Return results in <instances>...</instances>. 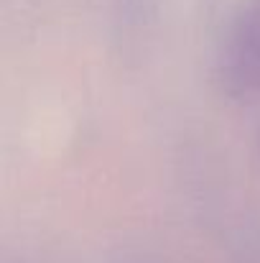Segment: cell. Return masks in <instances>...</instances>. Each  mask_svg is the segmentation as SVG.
I'll return each mask as SVG.
<instances>
[{"label": "cell", "instance_id": "1", "mask_svg": "<svg viewBox=\"0 0 260 263\" xmlns=\"http://www.w3.org/2000/svg\"><path fill=\"white\" fill-rule=\"evenodd\" d=\"M219 74L230 92L260 89V8L243 10L219 51Z\"/></svg>", "mask_w": 260, "mask_h": 263}]
</instances>
